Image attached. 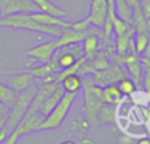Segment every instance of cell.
Masks as SVG:
<instances>
[{"label": "cell", "mask_w": 150, "mask_h": 144, "mask_svg": "<svg viewBox=\"0 0 150 144\" xmlns=\"http://www.w3.org/2000/svg\"><path fill=\"white\" fill-rule=\"evenodd\" d=\"M0 28H12V29H21L38 34H46L53 38H57L61 36L62 29L61 26L53 25H44L38 24L29 16V13H17L12 16H5L0 19Z\"/></svg>", "instance_id": "6da1fadb"}, {"label": "cell", "mask_w": 150, "mask_h": 144, "mask_svg": "<svg viewBox=\"0 0 150 144\" xmlns=\"http://www.w3.org/2000/svg\"><path fill=\"white\" fill-rule=\"evenodd\" d=\"M78 98V94H70V93H65L61 98V101L57 103L54 108L46 115L37 131H53L57 130L58 127L62 126V123L67 119L70 111L73 110L74 103Z\"/></svg>", "instance_id": "7a4b0ae2"}, {"label": "cell", "mask_w": 150, "mask_h": 144, "mask_svg": "<svg viewBox=\"0 0 150 144\" xmlns=\"http://www.w3.org/2000/svg\"><path fill=\"white\" fill-rule=\"evenodd\" d=\"M83 97H84V114L90 124H98V113L103 106L101 102V87L93 81L92 76L83 79Z\"/></svg>", "instance_id": "3957f363"}, {"label": "cell", "mask_w": 150, "mask_h": 144, "mask_svg": "<svg viewBox=\"0 0 150 144\" xmlns=\"http://www.w3.org/2000/svg\"><path fill=\"white\" fill-rule=\"evenodd\" d=\"M37 83H38V82H37ZM37 83L30 86L29 89L24 90V91L18 93L15 103L9 107L8 115H7V123H5V126H4V128L7 130L8 132L13 131V130L17 127V124L20 123V120L24 118L25 113L28 111L29 106H30V103H32V99H33L34 94H36Z\"/></svg>", "instance_id": "277c9868"}, {"label": "cell", "mask_w": 150, "mask_h": 144, "mask_svg": "<svg viewBox=\"0 0 150 144\" xmlns=\"http://www.w3.org/2000/svg\"><path fill=\"white\" fill-rule=\"evenodd\" d=\"M107 11H108V0H91L90 12L82 20L87 26L92 25L98 29H101L107 17Z\"/></svg>", "instance_id": "5b68a950"}, {"label": "cell", "mask_w": 150, "mask_h": 144, "mask_svg": "<svg viewBox=\"0 0 150 144\" xmlns=\"http://www.w3.org/2000/svg\"><path fill=\"white\" fill-rule=\"evenodd\" d=\"M1 16H12L17 13H32L37 12L38 8L32 0H0Z\"/></svg>", "instance_id": "8992f818"}, {"label": "cell", "mask_w": 150, "mask_h": 144, "mask_svg": "<svg viewBox=\"0 0 150 144\" xmlns=\"http://www.w3.org/2000/svg\"><path fill=\"white\" fill-rule=\"evenodd\" d=\"M58 49L57 42H55V38L49 40V41L41 42V44H37L34 46L29 48L24 52L25 56H29V57H33L34 60L38 63H46L52 60L54 52Z\"/></svg>", "instance_id": "52a82bcc"}, {"label": "cell", "mask_w": 150, "mask_h": 144, "mask_svg": "<svg viewBox=\"0 0 150 144\" xmlns=\"http://www.w3.org/2000/svg\"><path fill=\"white\" fill-rule=\"evenodd\" d=\"M11 73H13V74L7 77V85L12 87L17 94L24 91V90L29 89L30 86H33V85H36L38 82L28 71H11ZM7 74H9V73H7Z\"/></svg>", "instance_id": "ba28073f"}, {"label": "cell", "mask_w": 150, "mask_h": 144, "mask_svg": "<svg viewBox=\"0 0 150 144\" xmlns=\"http://www.w3.org/2000/svg\"><path fill=\"white\" fill-rule=\"evenodd\" d=\"M122 77H125V76H122L121 70L119 69V65H115V66H109V68L104 69V70L95 71L92 78L98 86L104 87V86H107V85L116 83Z\"/></svg>", "instance_id": "9c48e42d"}, {"label": "cell", "mask_w": 150, "mask_h": 144, "mask_svg": "<svg viewBox=\"0 0 150 144\" xmlns=\"http://www.w3.org/2000/svg\"><path fill=\"white\" fill-rule=\"evenodd\" d=\"M32 19L34 21H37L38 24H44V25H53V26H61V28H69L71 26L73 21H67L65 19L57 17V16L49 15V13L41 12V11H37V12H32L29 13Z\"/></svg>", "instance_id": "30bf717a"}, {"label": "cell", "mask_w": 150, "mask_h": 144, "mask_svg": "<svg viewBox=\"0 0 150 144\" xmlns=\"http://www.w3.org/2000/svg\"><path fill=\"white\" fill-rule=\"evenodd\" d=\"M32 1L37 5L38 11H41V12L49 13V15L57 16V17L61 19H65L70 15V12L67 9H63L61 5H58L53 0H32Z\"/></svg>", "instance_id": "8fae6325"}, {"label": "cell", "mask_w": 150, "mask_h": 144, "mask_svg": "<svg viewBox=\"0 0 150 144\" xmlns=\"http://www.w3.org/2000/svg\"><path fill=\"white\" fill-rule=\"evenodd\" d=\"M99 48H100V37L96 33H90L83 38L82 41V49H83V54H84V58L87 61H91L93 57L96 56Z\"/></svg>", "instance_id": "7c38bea8"}, {"label": "cell", "mask_w": 150, "mask_h": 144, "mask_svg": "<svg viewBox=\"0 0 150 144\" xmlns=\"http://www.w3.org/2000/svg\"><path fill=\"white\" fill-rule=\"evenodd\" d=\"M122 97L124 95L120 93L116 83H111V85H107V86L101 87V102L104 105L116 106L119 103H121Z\"/></svg>", "instance_id": "4fadbf2b"}, {"label": "cell", "mask_w": 150, "mask_h": 144, "mask_svg": "<svg viewBox=\"0 0 150 144\" xmlns=\"http://www.w3.org/2000/svg\"><path fill=\"white\" fill-rule=\"evenodd\" d=\"M61 86H62L63 91L70 93V94H79L83 86V78L79 74H70V76L65 77L61 81Z\"/></svg>", "instance_id": "5bb4252c"}, {"label": "cell", "mask_w": 150, "mask_h": 144, "mask_svg": "<svg viewBox=\"0 0 150 144\" xmlns=\"http://www.w3.org/2000/svg\"><path fill=\"white\" fill-rule=\"evenodd\" d=\"M134 33H136V28L133 25H130L129 29H128L124 34L116 37L115 48H116L117 56H120V57H125V56L128 54V45H129L130 38H133Z\"/></svg>", "instance_id": "9a60e30c"}, {"label": "cell", "mask_w": 150, "mask_h": 144, "mask_svg": "<svg viewBox=\"0 0 150 144\" xmlns=\"http://www.w3.org/2000/svg\"><path fill=\"white\" fill-rule=\"evenodd\" d=\"M65 94V91H63L62 86H59L58 85V87L54 90V91L52 93V94L49 95V97L45 98L44 103H42V107H41V111L40 113L42 114V115H49V113L53 110V108L57 106V103L61 101V98H62V95Z\"/></svg>", "instance_id": "2e32d148"}, {"label": "cell", "mask_w": 150, "mask_h": 144, "mask_svg": "<svg viewBox=\"0 0 150 144\" xmlns=\"http://www.w3.org/2000/svg\"><path fill=\"white\" fill-rule=\"evenodd\" d=\"M115 11L119 19L132 25L133 8L127 3V0H115Z\"/></svg>", "instance_id": "e0dca14e"}, {"label": "cell", "mask_w": 150, "mask_h": 144, "mask_svg": "<svg viewBox=\"0 0 150 144\" xmlns=\"http://www.w3.org/2000/svg\"><path fill=\"white\" fill-rule=\"evenodd\" d=\"M16 98H17V93L7 83L0 81V102L9 108L15 103Z\"/></svg>", "instance_id": "ac0fdd59"}, {"label": "cell", "mask_w": 150, "mask_h": 144, "mask_svg": "<svg viewBox=\"0 0 150 144\" xmlns=\"http://www.w3.org/2000/svg\"><path fill=\"white\" fill-rule=\"evenodd\" d=\"M116 119V110L115 106L104 105L100 107L98 113V124H105V123H113Z\"/></svg>", "instance_id": "d6986e66"}, {"label": "cell", "mask_w": 150, "mask_h": 144, "mask_svg": "<svg viewBox=\"0 0 150 144\" xmlns=\"http://www.w3.org/2000/svg\"><path fill=\"white\" fill-rule=\"evenodd\" d=\"M149 33H142V32H136L134 33L133 40H134V48L137 56H141L144 53V50L146 49V46L149 44Z\"/></svg>", "instance_id": "ffe728a7"}, {"label": "cell", "mask_w": 150, "mask_h": 144, "mask_svg": "<svg viewBox=\"0 0 150 144\" xmlns=\"http://www.w3.org/2000/svg\"><path fill=\"white\" fill-rule=\"evenodd\" d=\"M116 85L122 95H132L133 93L136 91V89H137L134 82L130 78H128V77H122L121 79H119V81L116 82Z\"/></svg>", "instance_id": "44dd1931"}, {"label": "cell", "mask_w": 150, "mask_h": 144, "mask_svg": "<svg viewBox=\"0 0 150 144\" xmlns=\"http://www.w3.org/2000/svg\"><path fill=\"white\" fill-rule=\"evenodd\" d=\"M20 134H18L17 130H13V131H11L9 134H8V136L4 139V142H3L1 144H17L18 140H20Z\"/></svg>", "instance_id": "7402d4cb"}, {"label": "cell", "mask_w": 150, "mask_h": 144, "mask_svg": "<svg viewBox=\"0 0 150 144\" xmlns=\"http://www.w3.org/2000/svg\"><path fill=\"white\" fill-rule=\"evenodd\" d=\"M144 70H145V73H144V77H142V85L145 91L150 95V69L144 66Z\"/></svg>", "instance_id": "603a6c76"}, {"label": "cell", "mask_w": 150, "mask_h": 144, "mask_svg": "<svg viewBox=\"0 0 150 144\" xmlns=\"http://www.w3.org/2000/svg\"><path fill=\"white\" fill-rule=\"evenodd\" d=\"M140 8L146 20H150V0H140Z\"/></svg>", "instance_id": "cb8c5ba5"}, {"label": "cell", "mask_w": 150, "mask_h": 144, "mask_svg": "<svg viewBox=\"0 0 150 144\" xmlns=\"http://www.w3.org/2000/svg\"><path fill=\"white\" fill-rule=\"evenodd\" d=\"M36 65H38V62H37V61L34 60L33 57H29V56H26V58L24 60V68L30 69V68H33V66H36Z\"/></svg>", "instance_id": "d4e9b609"}, {"label": "cell", "mask_w": 150, "mask_h": 144, "mask_svg": "<svg viewBox=\"0 0 150 144\" xmlns=\"http://www.w3.org/2000/svg\"><path fill=\"white\" fill-rule=\"evenodd\" d=\"M119 142H120V144H133V139L125 136V135H121V136L119 138Z\"/></svg>", "instance_id": "484cf974"}, {"label": "cell", "mask_w": 150, "mask_h": 144, "mask_svg": "<svg viewBox=\"0 0 150 144\" xmlns=\"http://www.w3.org/2000/svg\"><path fill=\"white\" fill-rule=\"evenodd\" d=\"M8 134H9V132H8L7 130L4 128V127H3V128L0 130V144H1L3 142H4V139L8 136Z\"/></svg>", "instance_id": "4316f807"}, {"label": "cell", "mask_w": 150, "mask_h": 144, "mask_svg": "<svg viewBox=\"0 0 150 144\" xmlns=\"http://www.w3.org/2000/svg\"><path fill=\"white\" fill-rule=\"evenodd\" d=\"M7 115L8 114H0V130L5 126V123H7Z\"/></svg>", "instance_id": "83f0119b"}, {"label": "cell", "mask_w": 150, "mask_h": 144, "mask_svg": "<svg viewBox=\"0 0 150 144\" xmlns=\"http://www.w3.org/2000/svg\"><path fill=\"white\" fill-rule=\"evenodd\" d=\"M136 144H150V138L145 136V138H141V139H138Z\"/></svg>", "instance_id": "f1b7e54d"}, {"label": "cell", "mask_w": 150, "mask_h": 144, "mask_svg": "<svg viewBox=\"0 0 150 144\" xmlns=\"http://www.w3.org/2000/svg\"><path fill=\"white\" fill-rule=\"evenodd\" d=\"M8 110H9V108L0 102V114H8Z\"/></svg>", "instance_id": "f546056e"}, {"label": "cell", "mask_w": 150, "mask_h": 144, "mask_svg": "<svg viewBox=\"0 0 150 144\" xmlns=\"http://www.w3.org/2000/svg\"><path fill=\"white\" fill-rule=\"evenodd\" d=\"M140 61L142 62V65L145 68H149L150 69V60H145V58H140Z\"/></svg>", "instance_id": "4dcf8cb0"}, {"label": "cell", "mask_w": 150, "mask_h": 144, "mask_svg": "<svg viewBox=\"0 0 150 144\" xmlns=\"http://www.w3.org/2000/svg\"><path fill=\"white\" fill-rule=\"evenodd\" d=\"M58 144H76V143H75L73 139H65V140H62V142L58 143Z\"/></svg>", "instance_id": "1f68e13d"}, {"label": "cell", "mask_w": 150, "mask_h": 144, "mask_svg": "<svg viewBox=\"0 0 150 144\" xmlns=\"http://www.w3.org/2000/svg\"><path fill=\"white\" fill-rule=\"evenodd\" d=\"M3 17V16H1V9H0V19H1Z\"/></svg>", "instance_id": "d6a6232c"}]
</instances>
